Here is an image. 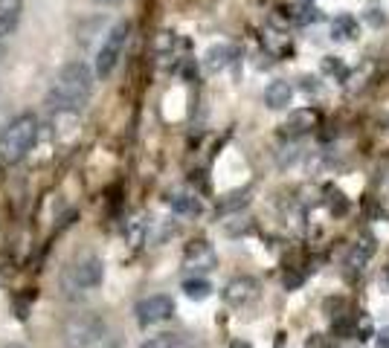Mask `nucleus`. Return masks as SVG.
I'll list each match as a JSON object with an SVG mask.
<instances>
[{
    "label": "nucleus",
    "instance_id": "nucleus-1",
    "mask_svg": "<svg viewBox=\"0 0 389 348\" xmlns=\"http://www.w3.org/2000/svg\"><path fill=\"white\" fill-rule=\"evenodd\" d=\"M94 93V70L81 64V61H70V64L62 67V73L55 76L50 93H47V102L55 111H81L87 105Z\"/></svg>",
    "mask_w": 389,
    "mask_h": 348
},
{
    "label": "nucleus",
    "instance_id": "nucleus-2",
    "mask_svg": "<svg viewBox=\"0 0 389 348\" xmlns=\"http://www.w3.org/2000/svg\"><path fill=\"white\" fill-rule=\"evenodd\" d=\"M35 140H38V119L33 113L15 116L4 128V134H0V160L6 166L21 163L23 157L33 151Z\"/></svg>",
    "mask_w": 389,
    "mask_h": 348
},
{
    "label": "nucleus",
    "instance_id": "nucleus-3",
    "mask_svg": "<svg viewBox=\"0 0 389 348\" xmlns=\"http://www.w3.org/2000/svg\"><path fill=\"white\" fill-rule=\"evenodd\" d=\"M105 339V320L94 310L73 313L62 325V342L64 348H91Z\"/></svg>",
    "mask_w": 389,
    "mask_h": 348
},
{
    "label": "nucleus",
    "instance_id": "nucleus-4",
    "mask_svg": "<svg viewBox=\"0 0 389 348\" xmlns=\"http://www.w3.org/2000/svg\"><path fill=\"white\" fill-rule=\"evenodd\" d=\"M128 35H131V23H128V21H116V23L108 29V35H105V41H102V47H99V52H96V58H94V73H96V79H108V76L116 70L119 58H123V52H125Z\"/></svg>",
    "mask_w": 389,
    "mask_h": 348
},
{
    "label": "nucleus",
    "instance_id": "nucleus-5",
    "mask_svg": "<svg viewBox=\"0 0 389 348\" xmlns=\"http://www.w3.org/2000/svg\"><path fill=\"white\" fill-rule=\"evenodd\" d=\"M105 279V264L96 256H84L79 262H73L64 273H62V288L64 293H84V291H94L99 288Z\"/></svg>",
    "mask_w": 389,
    "mask_h": 348
},
{
    "label": "nucleus",
    "instance_id": "nucleus-6",
    "mask_svg": "<svg viewBox=\"0 0 389 348\" xmlns=\"http://www.w3.org/2000/svg\"><path fill=\"white\" fill-rule=\"evenodd\" d=\"M134 313H137V322L140 325H157V322L169 320V316L174 313V302H171V296L157 293V296H148V299L137 302Z\"/></svg>",
    "mask_w": 389,
    "mask_h": 348
},
{
    "label": "nucleus",
    "instance_id": "nucleus-7",
    "mask_svg": "<svg viewBox=\"0 0 389 348\" xmlns=\"http://www.w3.org/2000/svg\"><path fill=\"white\" fill-rule=\"evenodd\" d=\"M375 256V238L369 232H363L361 238L354 241V247L349 249V256H346V267L351 273H363V267L369 264V259Z\"/></svg>",
    "mask_w": 389,
    "mask_h": 348
},
{
    "label": "nucleus",
    "instance_id": "nucleus-8",
    "mask_svg": "<svg viewBox=\"0 0 389 348\" xmlns=\"http://www.w3.org/2000/svg\"><path fill=\"white\" fill-rule=\"evenodd\" d=\"M256 296V281L253 279H247V276H242V279H232L227 288H224V302L227 305H232V308H242V305H247L250 299Z\"/></svg>",
    "mask_w": 389,
    "mask_h": 348
},
{
    "label": "nucleus",
    "instance_id": "nucleus-9",
    "mask_svg": "<svg viewBox=\"0 0 389 348\" xmlns=\"http://www.w3.org/2000/svg\"><path fill=\"white\" fill-rule=\"evenodd\" d=\"M186 267L192 270H213L215 267V252L206 241H192L186 249Z\"/></svg>",
    "mask_w": 389,
    "mask_h": 348
},
{
    "label": "nucleus",
    "instance_id": "nucleus-10",
    "mask_svg": "<svg viewBox=\"0 0 389 348\" xmlns=\"http://www.w3.org/2000/svg\"><path fill=\"white\" fill-rule=\"evenodd\" d=\"M314 122H317V116H314V111H293L285 122H282V137H303V134H308L311 128H314Z\"/></svg>",
    "mask_w": 389,
    "mask_h": 348
},
{
    "label": "nucleus",
    "instance_id": "nucleus-11",
    "mask_svg": "<svg viewBox=\"0 0 389 348\" xmlns=\"http://www.w3.org/2000/svg\"><path fill=\"white\" fill-rule=\"evenodd\" d=\"M291 99H293V87H291V82H274V84H267V90H264V105L271 108V111L288 108Z\"/></svg>",
    "mask_w": 389,
    "mask_h": 348
},
{
    "label": "nucleus",
    "instance_id": "nucleus-12",
    "mask_svg": "<svg viewBox=\"0 0 389 348\" xmlns=\"http://www.w3.org/2000/svg\"><path fill=\"white\" fill-rule=\"evenodd\" d=\"M230 58H232V47H230V44H215V47L206 50L203 67H206L209 73H221V70L230 64Z\"/></svg>",
    "mask_w": 389,
    "mask_h": 348
},
{
    "label": "nucleus",
    "instance_id": "nucleus-13",
    "mask_svg": "<svg viewBox=\"0 0 389 348\" xmlns=\"http://www.w3.org/2000/svg\"><path fill=\"white\" fill-rule=\"evenodd\" d=\"M169 206H171V212L186 215V218L201 215V201H198L195 195H189V192H174V195L169 198Z\"/></svg>",
    "mask_w": 389,
    "mask_h": 348
},
{
    "label": "nucleus",
    "instance_id": "nucleus-14",
    "mask_svg": "<svg viewBox=\"0 0 389 348\" xmlns=\"http://www.w3.org/2000/svg\"><path fill=\"white\" fill-rule=\"evenodd\" d=\"M357 35V21L351 15H337L332 21V38L334 41H351Z\"/></svg>",
    "mask_w": 389,
    "mask_h": 348
},
{
    "label": "nucleus",
    "instance_id": "nucleus-15",
    "mask_svg": "<svg viewBox=\"0 0 389 348\" xmlns=\"http://www.w3.org/2000/svg\"><path fill=\"white\" fill-rule=\"evenodd\" d=\"M184 293L195 302H203V299H209V293H213V284H209L206 279H201V276H195V279L184 281Z\"/></svg>",
    "mask_w": 389,
    "mask_h": 348
},
{
    "label": "nucleus",
    "instance_id": "nucleus-16",
    "mask_svg": "<svg viewBox=\"0 0 389 348\" xmlns=\"http://www.w3.org/2000/svg\"><path fill=\"white\" fill-rule=\"evenodd\" d=\"M247 201H250V189H242V192H230L224 201H218V212H221V215H224V212H235V209L247 206Z\"/></svg>",
    "mask_w": 389,
    "mask_h": 348
},
{
    "label": "nucleus",
    "instance_id": "nucleus-17",
    "mask_svg": "<svg viewBox=\"0 0 389 348\" xmlns=\"http://www.w3.org/2000/svg\"><path fill=\"white\" fill-rule=\"evenodd\" d=\"M21 12H23V0H0V18L4 21H21Z\"/></svg>",
    "mask_w": 389,
    "mask_h": 348
},
{
    "label": "nucleus",
    "instance_id": "nucleus-18",
    "mask_svg": "<svg viewBox=\"0 0 389 348\" xmlns=\"http://www.w3.org/2000/svg\"><path fill=\"white\" fill-rule=\"evenodd\" d=\"M140 348H177V337L174 334H160V337L145 339Z\"/></svg>",
    "mask_w": 389,
    "mask_h": 348
},
{
    "label": "nucleus",
    "instance_id": "nucleus-19",
    "mask_svg": "<svg viewBox=\"0 0 389 348\" xmlns=\"http://www.w3.org/2000/svg\"><path fill=\"white\" fill-rule=\"evenodd\" d=\"M142 235H145V224H142L140 218H134L131 224H128V244H131V247H140Z\"/></svg>",
    "mask_w": 389,
    "mask_h": 348
},
{
    "label": "nucleus",
    "instance_id": "nucleus-20",
    "mask_svg": "<svg viewBox=\"0 0 389 348\" xmlns=\"http://www.w3.org/2000/svg\"><path fill=\"white\" fill-rule=\"evenodd\" d=\"M322 70L332 73V76H334V73H337V76H346V67H343L340 58H325V61H322Z\"/></svg>",
    "mask_w": 389,
    "mask_h": 348
},
{
    "label": "nucleus",
    "instance_id": "nucleus-21",
    "mask_svg": "<svg viewBox=\"0 0 389 348\" xmlns=\"http://www.w3.org/2000/svg\"><path fill=\"white\" fill-rule=\"evenodd\" d=\"M334 334H337V337H354L357 328H354L351 320H337V322H334Z\"/></svg>",
    "mask_w": 389,
    "mask_h": 348
},
{
    "label": "nucleus",
    "instance_id": "nucleus-22",
    "mask_svg": "<svg viewBox=\"0 0 389 348\" xmlns=\"http://www.w3.org/2000/svg\"><path fill=\"white\" fill-rule=\"evenodd\" d=\"M366 21H369L372 26H383V23H386V15H383V9H369Z\"/></svg>",
    "mask_w": 389,
    "mask_h": 348
},
{
    "label": "nucleus",
    "instance_id": "nucleus-23",
    "mask_svg": "<svg viewBox=\"0 0 389 348\" xmlns=\"http://www.w3.org/2000/svg\"><path fill=\"white\" fill-rule=\"evenodd\" d=\"M15 29H18V23H15V21H4V18H0V38H6V35H12V33H15Z\"/></svg>",
    "mask_w": 389,
    "mask_h": 348
},
{
    "label": "nucleus",
    "instance_id": "nucleus-24",
    "mask_svg": "<svg viewBox=\"0 0 389 348\" xmlns=\"http://www.w3.org/2000/svg\"><path fill=\"white\" fill-rule=\"evenodd\" d=\"M375 337H378V339H375V348H389V328H380Z\"/></svg>",
    "mask_w": 389,
    "mask_h": 348
},
{
    "label": "nucleus",
    "instance_id": "nucleus-25",
    "mask_svg": "<svg viewBox=\"0 0 389 348\" xmlns=\"http://www.w3.org/2000/svg\"><path fill=\"white\" fill-rule=\"evenodd\" d=\"M99 348H125V342H123V337H108V339H102Z\"/></svg>",
    "mask_w": 389,
    "mask_h": 348
},
{
    "label": "nucleus",
    "instance_id": "nucleus-26",
    "mask_svg": "<svg viewBox=\"0 0 389 348\" xmlns=\"http://www.w3.org/2000/svg\"><path fill=\"white\" fill-rule=\"evenodd\" d=\"M96 4H99V6H119L123 0H96Z\"/></svg>",
    "mask_w": 389,
    "mask_h": 348
},
{
    "label": "nucleus",
    "instance_id": "nucleus-27",
    "mask_svg": "<svg viewBox=\"0 0 389 348\" xmlns=\"http://www.w3.org/2000/svg\"><path fill=\"white\" fill-rule=\"evenodd\" d=\"M230 348H250V342H242V339H232Z\"/></svg>",
    "mask_w": 389,
    "mask_h": 348
},
{
    "label": "nucleus",
    "instance_id": "nucleus-28",
    "mask_svg": "<svg viewBox=\"0 0 389 348\" xmlns=\"http://www.w3.org/2000/svg\"><path fill=\"white\" fill-rule=\"evenodd\" d=\"M6 348H26V345H21V342H9Z\"/></svg>",
    "mask_w": 389,
    "mask_h": 348
},
{
    "label": "nucleus",
    "instance_id": "nucleus-29",
    "mask_svg": "<svg viewBox=\"0 0 389 348\" xmlns=\"http://www.w3.org/2000/svg\"><path fill=\"white\" fill-rule=\"evenodd\" d=\"M4 55H6V50H4V44H0V61H4Z\"/></svg>",
    "mask_w": 389,
    "mask_h": 348
}]
</instances>
